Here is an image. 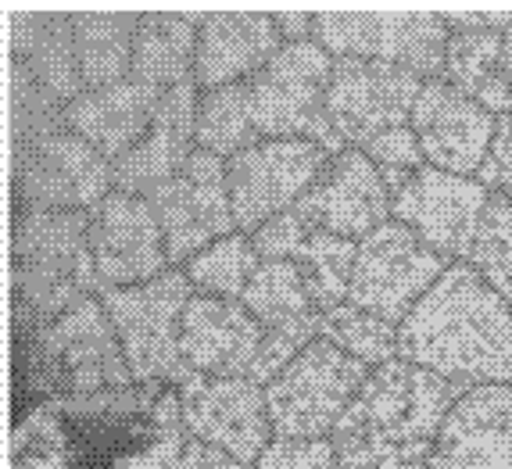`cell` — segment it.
<instances>
[{"label":"cell","mask_w":512,"mask_h":469,"mask_svg":"<svg viewBox=\"0 0 512 469\" xmlns=\"http://www.w3.org/2000/svg\"><path fill=\"white\" fill-rule=\"evenodd\" d=\"M355 258H359V244L348 237H333V233L316 230L305 240V248L298 251L294 265L305 276V287L316 301L319 316L333 312V308L348 305V287L351 273H355Z\"/></svg>","instance_id":"f1b7e54d"},{"label":"cell","mask_w":512,"mask_h":469,"mask_svg":"<svg viewBox=\"0 0 512 469\" xmlns=\"http://www.w3.org/2000/svg\"><path fill=\"white\" fill-rule=\"evenodd\" d=\"M333 58L316 40L283 43L265 69L201 94L197 144L219 158L248 151L265 140H316L326 154H344V140L326 115V86Z\"/></svg>","instance_id":"6da1fadb"},{"label":"cell","mask_w":512,"mask_h":469,"mask_svg":"<svg viewBox=\"0 0 512 469\" xmlns=\"http://www.w3.org/2000/svg\"><path fill=\"white\" fill-rule=\"evenodd\" d=\"M470 262L512 308V194L491 197Z\"/></svg>","instance_id":"836d02e7"},{"label":"cell","mask_w":512,"mask_h":469,"mask_svg":"<svg viewBox=\"0 0 512 469\" xmlns=\"http://www.w3.org/2000/svg\"><path fill=\"white\" fill-rule=\"evenodd\" d=\"M495 126L498 119L491 111L480 108L444 76L427 79L412 108V129L423 144L427 162L452 176H466V180H473V172L484 169Z\"/></svg>","instance_id":"9a60e30c"},{"label":"cell","mask_w":512,"mask_h":469,"mask_svg":"<svg viewBox=\"0 0 512 469\" xmlns=\"http://www.w3.org/2000/svg\"><path fill=\"white\" fill-rule=\"evenodd\" d=\"M448 40L452 29L444 15H316V43L330 58L387 61L419 72L423 79H437L444 72Z\"/></svg>","instance_id":"30bf717a"},{"label":"cell","mask_w":512,"mask_h":469,"mask_svg":"<svg viewBox=\"0 0 512 469\" xmlns=\"http://www.w3.org/2000/svg\"><path fill=\"white\" fill-rule=\"evenodd\" d=\"M47 26V18H43ZM40 26L33 51H29V65H33V76L40 83L43 94L58 97V101H69L83 90V69H79V51H76V29L72 18H51V29ZM79 101V97H76Z\"/></svg>","instance_id":"4dcf8cb0"},{"label":"cell","mask_w":512,"mask_h":469,"mask_svg":"<svg viewBox=\"0 0 512 469\" xmlns=\"http://www.w3.org/2000/svg\"><path fill=\"white\" fill-rule=\"evenodd\" d=\"M90 251L104 290L151 283L169 265V244L151 201L122 190H111L90 208Z\"/></svg>","instance_id":"5bb4252c"},{"label":"cell","mask_w":512,"mask_h":469,"mask_svg":"<svg viewBox=\"0 0 512 469\" xmlns=\"http://www.w3.org/2000/svg\"><path fill=\"white\" fill-rule=\"evenodd\" d=\"M448 262L430 251L405 222L391 219L359 240L348 305L402 326L419 298L444 276Z\"/></svg>","instance_id":"52a82bcc"},{"label":"cell","mask_w":512,"mask_h":469,"mask_svg":"<svg viewBox=\"0 0 512 469\" xmlns=\"http://www.w3.org/2000/svg\"><path fill=\"white\" fill-rule=\"evenodd\" d=\"M276 26H280V36H287L291 43H301L308 40V33H316V15H276Z\"/></svg>","instance_id":"f35d334b"},{"label":"cell","mask_w":512,"mask_h":469,"mask_svg":"<svg viewBox=\"0 0 512 469\" xmlns=\"http://www.w3.org/2000/svg\"><path fill=\"white\" fill-rule=\"evenodd\" d=\"M312 233H316L312 222H308L298 208H291V212L276 215L273 222H265L262 230L251 233V244H255L262 262H294Z\"/></svg>","instance_id":"d590c367"},{"label":"cell","mask_w":512,"mask_h":469,"mask_svg":"<svg viewBox=\"0 0 512 469\" xmlns=\"http://www.w3.org/2000/svg\"><path fill=\"white\" fill-rule=\"evenodd\" d=\"M258 269H262V258H258L251 237H244V233L215 240L212 248H205L187 262V276L194 283V290L226 301L244 298V290L255 280Z\"/></svg>","instance_id":"f546056e"},{"label":"cell","mask_w":512,"mask_h":469,"mask_svg":"<svg viewBox=\"0 0 512 469\" xmlns=\"http://www.w3.org/2000/svg\"><path fill=\"white\" fill-rule=\"evenodd\" d=\"M491 197L495 194L480 180H466L427 165L405 183L402 194H394V219L405 222L444 262L473 258Z\"/></svg>","instance_id":"4fadbf2b"},{"label":"cell","mask_w":512,"mask_h":469,"mask_svg":"<svg viewBox=\"0 0 512 469\" xmlns=\"http://www.w3.org/2000/svg\"><path fill=\"white\" fill-rule=\"evenodd\" d=\"M230 455L215 452L208 444L187 434L183 427V405L180 394H162L154 405V441L144 444L140 452L119 459L115 469H237Z\"/></svg>","instance_id":"4316f807"},{"label":"cell","mask_w":512,"mask_h":469,"mask_svg":"<svg viewBox=\"0 0 512 469\" xmlns=\"http://www.w3.org/2000/svg\"><path fill=\"white\" fill-rule=\"evenodd\" d=\"M240 301L265 330H283V326L323 319L305 287V276L294 262H262V269L248 283Z\"/></svg>","instance_id":"83f0119b"},{"label":"cell","mask_w":512,"mask_h":469,"mask_svg":"<svg viewBox=\"0 0 512 469\" xmlns=\"http://www.w3.org/2000/svg\"><path fill=\"white\" fill-rule=\"evenodd\" d=\"M373 369L319 337L265 387L273 434L287 441H326Z\"/></svg>","instance_id":"3957f363"},{"label":"cell","mask_w":512,"mask_h":469,"mask_svg":"<svg viewBox=\"0 0 512 469\" xmlns=\"http://www.w3.org/2000/svg\"><path fill=\"white\" fill-rule=\"evenodd\" d=\"M427 79L402 65L362 58H333L326 86V115L344 144L366 151L376 137L412 126V108Z\"/></svg>","instance_id":"ba28073f"},{"label":"cell","mask_w":512,"mask_h":469,"mask_svg":"<svg viewBox=\"0 0 512 469\" xmlns=\"http://www.w3.org/2000/svg\"><path fill=\"white\" fill-rule=\"evenodd\" d=\"M76 51L83 83L108 90L133 76V47H137L140 18L133 15H76Z\"/></svg>","instance_id":"484cf974"},{"label":"cell","mask_w":512,"mask_h":469,"mask_svg":"<svg viewBox=\"0 0 512 469\" xmlns=\"http://www.w3.org/2000/svg\"><path fill=\"white\" fill-rule=\"evenodd\" d=\"M477 180L491 194H512V115L498 119L495 140H491V151H487V162L477 172Z\"/></svg>","instance_id":"74e56055"},{"label":"cell","mask_w":512,"mask_h":469,"mask_svg":"<svg viewBox=\"0 0 512 469\" xmlns=\"http://www.w3.org/2000/svg\"><path fill=\"white\" fill-rule=\"evenodd\" d=\"M330 158L316 140H265L226 158L230 205L237 230H262L276 215L291 212L323 180Z\"/></svg>","instance_id":"9c48e42d"},{"label":"cell","mask_w":512,"mask_h":469,"mask_svg":"<svg viewBox=\"0 0 512 469\" xmlns=\"http://www.w3.org/2000/svg\"><path fill=\"white\" fill-rule=\"evenodd\" d=\"M183 427L190 437L230 455L240 466H255L262 452L273 444V419L265 387L248 376H201L194 373L180 384Z\"/></svg>","instance_id":"7c38bea8"},{"label":"cell","mask_w":512,"mask_h":469,"mask_svg":"<svg viewBox=\"0 0 512 469\" xmlns=\"http://www.w3.org/2000/svg\"><path fill=\"white\" fill-rule=\"evenodd\" d=\"M366 154L373 158L376 169H380V176H384L391 197L402 194L405 183H409L419 169H427V154H423V144H419L416 129L412 126L376 137L373 144L366 147Z\"/></svg>","instance_id":"e575fe53"},{"label":"cell","mask_w":512,"mask_h":469,"mask_svg":"<svg viewBox=\"0 0 512 469\" xmlns=\"http://www.w3.org/2000/svg\"><path fill=\"white\" fill-rule=\"evenodd\" d=\"M430 469H512V384L462 394L444 419Z\"/></svg>","instance_id":"e0dca14e"},{"label":"cell","mask_w":512,"mask_h":469,"mask_svg":"<svg viewBox=\"0 0 512 469\" xmlns=\"http://www.w3.org/2000/svg\"><path fill=\"white\" fill-rule=\"evenodd\" d=\"M502 72L512 86V26L505 29V36H502Z\"/></svg>","instance_id":"ab89813d"},{"label":"cell","mask_w":512,"mask_h":469,"mask_svg":"<svg viewBox=\"0 0 512 469\" xmlns=\"http://www.w3.org/2000/svg\"><path fill=\"white\" fill-rule=\"evenodd\" d=\"M323 337L373 369L398 359V326L380 316H369L355 305H341L326 312Z\"/></svg>","instance_id":"1f68e13d"},{"label":"cell","mask_w":512,"mask_h":469,"mask_svg":"<svg viewBox=\"0 0 512 469\" xmlns=\"http://www.w3.org/2000/svg\"><path fill=\"white\" fill-rule=\"evenodd\" d=\"M333 452L341 469H430L434 444L387 441L369 430H333Z\"/></svg>","instance_id":"d6a6232c"},{"label":"cell","mask_w":512,"mask_h":469,"mask_svg":"<svg viewBox=\"0 0 512 469\" xmlns=\"http://www.w3.org/2000/svg\"><path fill=\"white\" fill-rule=\"evenodd\" d=\"M47 351L61 362L76 391H94L104 384L122 387L133 380L119 333L111 326L104 305H97V301L72 305L58 319V326L47 330Z\"/></svg>","instance_id":"603a6c76"},{"label":"cell","mask_w":512,"mask_h":469,"mask_svg":"<svg viewBox=\"0 0 512 469\" xmlns=\"http://www.w3.org/2000/svg\"><path fill=\"white\" fill-rule=\"evenodd\" d=\"M194 15H147L137 26V47H133V76L137 83L154 90H172L187 83L190 65L197 61V33Z\"/></svg>","instance_id":"d4e9b609"},{"label":"cell","mask_w":512,"mask_h":469,"mask_svg":"<svg viewBox=\"0 0 512 469\" xmlns=\"http://www.w3.org/2000/svg\"><path fill=\"white\" fill-rule=\"evenodd\" d=\"M280 51L283 43L276 15H240V11L205 15L197 29L194 79L197 86H205V94H212L255 76Z\"/></svg>","instance_id":"ffe728a7"},{"label":"cell","mask_w":512,"mask_h":469,"mask_svg":"<svg viewBox=\"0 0 512 469\" xmlns=\"http://www.w3.org/2000/svg\"><path fill=\"white\" fill-rule=\"evenodd\" d=\"M15 248L22 258V294L40 316H58L61 308L79 298V290H90V283L97 280L90 215L83 212L33 208L18 226Z\"/></svg>","instance_id":"8992f818"},{"label":"cell","mask_w":512,"mask_h":469,"mask_svg":"<svg viewBox=\"0 0 512 469\" xmlns=\"http://www.w3.org/2000/svg\"><path fill=\"white\" fill-rule=\"evenodd\" d=\"M262 341L265 326L244 308V301L194 294V301L183 312V359L201 376L230 380V376L251 373L258 351H262Z\"/></svg>","instance_id":"d6986e66"},{"label":"cell","mask_w":512,"mask_h":469,"mask_svg":"<svg viewBox=\"0 0 512 469\" xmlns=\"http://www.w3.org/2000/svg\"><path fill=\"white\" fill-rule=\"evenodd\" d=\"M398 359L452 384H512V308L473 262H455L398 326Z\"/></svg>","instance_id":"7a4b0ae2"},{"label":"cell","mask_w":512,"mask_h":469,"mask_svg":"<svg viewBox=\"0 0 512 469\" xmlns=\"http://www.w3.org/2000/svg\"><path fill=\"white\" fill-rule=\"evenodd\" d=\"M502 36L498 29L452 33L444 54V79L498 119L512 115V86L502 72Z\"/></svg>","instance_id":"cb8c5ba5"},{"label":"cell","mask_w":512,"mask_h":469,"mask_svg":"<svg viewBox=\"0 0 512 469\" xmlns=\"http://www.w3.org/2000/svg\"><path fill=\"white\" fill-rule=\"evenodd\" d=\"M190 301H194V283L187 273H165L140 287L101 294V305L119 333L133 380L187 384L194 376L180 348V326Z\"/></svg>","instance_id":"277c9868"},{"label":"cell","mask_w":512,"mask_h":469,"mask_svg":"<svg viewBox=\"0 0 512 469\" xmlns=\"http://www.w3.org/2000/svg\"><path fill=\"white\" fill-rule=\"evenodd\" d=\"M255 469H341L333 441H287L273 437Z\"/></svg>","instance_id":"8d00e7d4"},{"label":"cell","mask_w":512,"mask_h":469,"mask_svg":"<svg viewBox=\"0 0 512 469\" xmlns=\"http://www.w3.org/2000/svg\"><path fill=\"white\" fill-rule=\"evenodd\" d=\"M459 398V384L405 359H394L369 373L337 430H369L402 444H437L444 419L459 405Z\"/></svg>","instance_id":"5b68a950"},{"label":"cell","mask_w":512,"mask_h":469,"mask_svg":"<svg viewBox=\"0 0 512 469\" xmlns=\"http://www.w3.org/2000/svg\"><path fill=\"white\" fill-rule=\"evenodd\" d=\"M162 90L144 86L137 79L115 83L108 90H90L65 108V126L83 137L108 162H122L133 147L147 140L154 126V108Z\"/></svg>","instance_id":"7402d4cb"},{"label":"cell","mask_w":512,"mask_h":469,"mask_svg":"<svg viewBox=\"0 0 512 469\" xmlns=\"http://www.w3.org/2000/svg\"><path fill=\"white\" fill-rule=\"evenodd\" d=\"M237 469H248V466H237Z\"/></svg>","instance_id":"60d3db41"},{"label":"cell","mask_w":512,"mask_h":469,"mask_svg":"<svg viewBox=\"0 0 512 469\" xmlns=\"http://www.w3.org/2000/svg\"><path fill=\"white\" fill-rule=\"evenodd\" d=\"M115 183V169L76 133L43 129L33 154L22 165V194L36 208L101 205Z\"/></svg>","instance_id":"ac0fdd59"},{"label":"cell","mask_w":512,"mask_h":469,"mask_svg":"<svg viewBox=\"0 0 512 469\" xmlns=\"http://www.w3.org/2000/svg\"><path fill=\"white\" fill-rule=\"evenodd\" d=\"M197 79L165 90L158 108H154V126L147 133V140L140 147L115 162V187L122 194H140L147 197L154 187H162L165 180H172L176 172L187 165L190 140H197Z\"/></svg>","instance_id":"44dd1931"},{"label":"cell","mask_w":512,"mask_h":469,"mask_svg":"<svg viewBox=\"0 0 512 469\" xmlns=\"http://www.w3.org/2000/svg\"><path fill=\"white\" fill-rule=\"evenodd\" d=\"M294 208L312 222V230L362 240L391 222L387 215H394V197L373 158L359 147H348Z\"/></svg>","instance_id":"2e32d148"},{"label":"cell","mask_w":512,"mask_h":469,"mask_svg":"<svg viewBox=\"0 0 512 469\" xmlns=\"http://www.w3.org/2000/svg\"><path fill=\"white\" fill-rule=\"evenodd\" d=\"M154 215L162 222L169 262L201 255L215 240L233 237L237 219L230 205V176L219 154L197 147L172 180L147 194Z\"/></svg>","instance_id":"8fae6325"}]
</instances>
